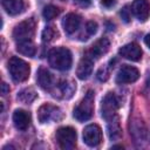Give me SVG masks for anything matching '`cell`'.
<instances>
[{"instance_id":"cell-1","label":"cell","mask_w":150,"mask_h":150,"mask_svg":"<svg viewBox=\"0 0 150 150\" xmlns=\"http://www.w3.org/2000/svg\"><path fill=\"white\" fill-rule=\"evenodd\" d=\"M48 62L54 69H57L60 71L69 70L73 63L71 53L66 47L53 48L48 53Z\"/></svg>"},{"instance_id":"cell-2","label":"cell","mask_w":150,"mask_h":150,"mask_svg":"<svg viewBox=\"0 0 150 150\" xmlns=\"http://www.w3.org/2000/svg\"><path fill=\"white\" fill-rule=\"evenodd\" d=\"M8 71L13 81L23 82L29 77L30 67L29 64L18 56H12L8 61Z\"/></svg>"},{"instance_id":"cell-3","label":"cell","mask_w":150,"mask_h":150,"mask_svg":"<svg viewBox=\"0 0 150 150\" xmlns=\"http://www.w3.org/2000/svg\"><path fill=\"white\" fill-rule=\"evenodd\" d=\"M94 97L95 93L93 90H88L83 100L74 109L73 116L75 117V120H77L79 122H86L91 118L94 111Z\"/></svg>"},{"instance_id":"cell-4","label":"cell","mask_w":150,"mask_h":150,"mask_svg":"<svg viewBox=\"0 0 150 150\" xmlns=\"http://www.w3.org/2000/svg\"><path fill=\"white\" fill-rule=\"evenodd\" d=\"M35 27L36 22L34 18L27 19L19 25H16L13 29V38L15 42H21V41H27L32 40L34 33H35Z\"/></svg>"},{"instance_id":"cell-5","label":"cell","mask_w":150,"mask_h":150,"mask_svg":"<svg viewBox=\"0 0 150 150\" xmlns=\"http://www.w3.org/2000/svg\"><path fill=\"white\" fill-rule=\"evenodd\" d=\"M56 141L60 145V148L64 150L74 149L76 145V130L71 127H61L56 131Z\"/></svg>"},{"instance_id":"cell-6","label":"cell","mask_w":150,"mask_h":150,"mask_svg":"<svg viewBox=\"0 0 150 150\" xmlns=\"http://www.w3.org/2000/svg\"><path fill=\"white\" fill-rule=\"evenodd\" d=\"M63 117L62 110L50 103L42 104L38 110V118L40 123H49V122H57L61 121Z\"/></svg>"},{"instance_id":"cell-7","label":"cell","mask_w":150,"mask_h":150,"mask_svg":"<svg viewBox=\"0 0 150 150\" xmlns=\"http://www.w3.org/2000/svg\"><path fill=\"white\" fill-rule=\"evenodd\" d=\"M120 107V103H118V98L116 97V95L114 93H108L102 102H101V115L102 117L108 122L109 120L116 117V111Z\"/></svg>"},{"instance_id":"cell-8","label":"cell","mask_w":150,"mask_h":150,"mask_svg":"<svg viewBox=\"0 0 150 150\" xmlns=\"http://www.w3.org/2000/svg\"><path fill=\"white\" fill-rule=\"evenodd\" d=\"M83 141L89 146H97L102 141V130L97 124H89L83 129Z\"/></svg>"},{"instance_id":"cell-9","label":"cell","mask_w":150,"mask_h":150,"mask_svg":"<svg viewBox=\"0 0 150 150\" xmlns=\"http://www.w3.org/2000/svg\"><path fill=\"white\" fill-rule=\"evenodd\" d=\"M138 77H139V71L137 68L129 64H123L116 75V82L120 84L131 83V82H135Z\"/></svg>"},{"instance_id":"cell-10","label":"cell","mask_w":150,"mask_h":150,"mask_svg":"<svg viewBox=\"0 0 150 150\" xmlns=\"http://www.w3.org/2000/svg\"><path fill=\"white\" fill-rule=\"evenodd\" d=\"M109 47H110L109 40H108L107 38H101L100 40H97V41L86 52L84 55L89 56V57L93 59V60H97V59H100L103 54H105V53L108 52Z\"/></svg>"},{"instance_id":"cell-11","label":"cell","mask_w":150,"mask_h":150,"mask_svg":"<svg viewBox=\"0 0 150 150\" xmlns=\"http://www.w3.org/2000/svg\"><path fill=\"white\" fill-rule=\"evenodd\" d=\"M131 12L141 22L146 21L150 15L149 0H134V2L131 5Z\"/></svg>"},{"instance_id":"cell-12","label":"cell","mask_w":150,"mask_h":150,"mask_svg":"<svg viewBox=\"0 0 150 150\" xmlns=\"http://www.w3.org/2000/svg\"><path fill=\"white\" fill-rule=\"evenodd\" d=\"M118 54L121 56H123L124 59H127V60L139 61L141 57H142V49L137 43L130 42V43H127V45L122 46L118 50Z\"/></svg>"},{"instance_id":"cell-13","label":"cell","mask_w":150,"mask_h":150,"mask_svg":"<svg viewBox=\"0 0 150 150\" xmlns=\"http://www.w3.org/2000/svg\"><path fill=\"white\" fill-rule=\"evenodd\" d=\"M13 123L18 130H27L30 124V114L23 109H16L13 114Z\"/></svg>"},{"instance_id":"cell-14","label":"cell","mask_w":150,"mask_h":150,"mask_svg":"<svg viewBox=\"0 0 150 150\" xmlns=\"http://www.w3.org/2000/svg\"><path fill=\"white\" fill-rule=\"evenodd\" d=\"M93 64H94V60L90 59L89 56L84 55L81 59V61L79 62V64H77L76 76L80 80H87L93 73Z\"/></svg>"},{"instance_id":"cell-15","label":"cell","mask_w":150,"mask_h":150,"mask_svg":"<svg viewBox=\"0 0 150 150\" xmlns=\"http://www.w3.org/2000/svg\"><path fill=\"white\" fill-rule=\"evenodd\" d=\"M36 81H38V84L45 90H52V88H54L55 86V80L53 74L46 68H40L38 70Z\"/></svg>"},{"instance_id":"cell-16","label":"cell","mask_w":150,"mask_h":150,"mask_svg":"<svg viewBox=\"0 0 150 150\" xmlns=\"http://www.w3.org/2000/svg\"><path fill=\"white\" fill-rule=\"evenodd\" d=\"M80 23H81V16L75 14V13H69L67 14L63 20H62V26H63V29L64 32L70 35L73 33H75L79 27H80Z\"/></svg>"},{"instance_id":"cell-17","label":"cell","mask_w":150,"mask_h":150,"mask_svg":"<svg viewBox=\"0 0 150 150\" xmlns=\"http://www.w3.org/2000/svg\"><path fill=\"white\" fill-rule=\"evenodd\" d=\"M1 5L7 14L19 15L25 9V4L22 0H1Z\"/></svg>"},{"instance_id":"cell-18","label":"cell","mask_w":150,"mask_h":150,"mask_svg":"<svg viewBox=\"0 0 150 150\" xmlns=\"http://www.w3.org/2000/svg\"><path fill=\"white\" fill-rule=\"evenodd\" d=\"M107 130H108V136L111 141H115V139H118L122 135V129H121V125H120V122H118V117H114L111 120L108 121V127H107Z\"/></svg>"},{"instance_id":"cell-19","label":"cell","mask_w":150,"mask_h":150,"mask_svg":"<svg viewBox=\"0 0 150 150\" xmlns=\"http://www.w3.org/2000/svg\"><path fill=\"white\" fill-rule=\"evenodd\" d=\"M16 50L22 55L33 57L36 53V47H35V45L33 43L32 40H27V41L16 42Z\"/></svg>"},{"instance_id":"cell-20","label":"cell","mask_w":150,"mask_h":150,"mask_svg":"<svg viewBox=\"0 0 150 150\" xmlns=\"http://www.w3.org/2000/svg\"><path fill=\"white\" fill-rule=\"evenodd\" d=\"M57 89H59V93L61 94L62 97L64 98H69L73 96L75 89H76V86L73 81L70 80H63L62 82H60V84L57 86Z\"/></svg>"},{"instance_id":"cell-21","label":"cell","mask_w":150,"mask_h":150,"mask_svg":"<svg viewBox=\"0 0 150 150\" xmlns=\"http://www.w3.org/2000/svg\"><path fill=\"white\" fill-rule=\"evenodd\" d=\"M36 98V93L33 88H25L18 94V100L25 104L32 103Z\"/></svg>"},{"instance_id":"cell-22","label":"cell","mask_w":150,"mask_h":150,"mask_svg":"<svg viewBox=\"0 0 150 150\" xmlns=\"http://www.w3.org/2000/svg\"><path fill=\"white\" fill-rule=\"evenodd\" d=\"M60 13H61V8H59L54 5H47V6H45V8L42 11V15L46 20H53Z\"/></svg>"},{"instance_id":"cell-23","label":"cell","mask_w":150,"mask_h":150,"mask_svg":"<svg viewBox=\"0 0 150 150\" xmlns=\"http://www.w3.org/2000/svg\"><path fill=\"white\" fill-rule=\"evenodd\" d=\"M57 35H59V33L53 26H47L42 32V41L43 42H50L55 38L57 39Z\"/></svg>"},{"instance_id":"cell-24","label":"cell","mask_w":150,"mask_h":150,"mask_svg":"<svg viewBox=\"0 0 150 150\" xmlns=\"http://www.w3.org/2000/svg\"><path fill=\"white\" fill-rule=\"evenodd\" d=\"M109 76H110V71L108 67H101L96 73V77L101 82H105L109 79Z\"/></svg>"},{"instance_id":"cell-25","label":"cell","mask_w":150,"mask_h":150,"mask_svg":"<svg viewBox=\"0 0 150 150\" xmlns=\"http://www.w3.org/2000/svg\"><path fill=\"white\" fill-rule=\"evenodd\" d=\"M121 18H122V20L124 21V22H130V19H131V11L129 9V7L128 6H125V7H123V9L121 11Z\"/></svg>"},{"instance_id":"cell-26","label":"cell","mask_w":150,"mask_h":150,"mask_svg":"<svg viewBox=\"0 0 150 150\" xmlns=\"http://www.w3.org/2000/svg\"><path fill=\"white\" fill-rule=\"evenodd\" d=\"M86 30L88 35H94L97 32V23L95 21H88L86 25Z\"/></svg>"},{"instance_id":"cell-27","label":"cell","mask_w":150,"mask_h":150,"mask_svg":"<svg viewBox=\"0 0 150 150\" xmlns=\"http://www.w3.org/2000/svg\"><path fill=\"white\" fill-rule=\"evenodd\" d=\"M116 4V0H101V5L105 8H111Z\"/></svg>"},{"instance_id":"cell-28","label":"cell","mask_w":150,"mask_h":150,"mask_svg":"<svg viewBox=\"0 0 150 150\" xmlns=\"http://www.w3.org/2000/svg\"><path fill=\"white\" fill-rule=\"evenodd\" d=\"M8 91H9V87L7 86V83L2 82L1 83V95H6Z\"/></svg>"},{"instance_id":"cell-29","label":"cell","mask_w":150,"mask_h":150,"mask_svg":"<svg viewBox=\"0 0 150 150\" xmlns=\"http://www.w3.org/2000/svg\"><path fill=\"white\" fill-rule=\"evenodd\" d=\"M80 6H83V7H87L89 4H90V0H75Z\"/></svg>"},{"instance_id":"cell-30","label":"cell","mask_w":150,"mask_h":150,"mask_svg":"<svg viewBox=\"0 0 150 150\" xmlns=\"http://www.w3.org/2000/svg\"><path fill=\"white\" fill-rule=\"evenodd\" d=\"M144 42H145V45L148 46V48L150 49V34L145 35V38H144Z\"/></svg>"},{"instance_id":"cell-31","label":"cell","mask_w":150,"mask_h":150,"mask_svg":"<svg viewBox=\"0 0 150 150\" xmlns=\"http://www.w3.org/2000/svg\"><path fill=\"white\" fill-rule=\"evenodd\" d=\"M112 149H123V146L122 145H114Z\"/></svg>"}]
</instances>
